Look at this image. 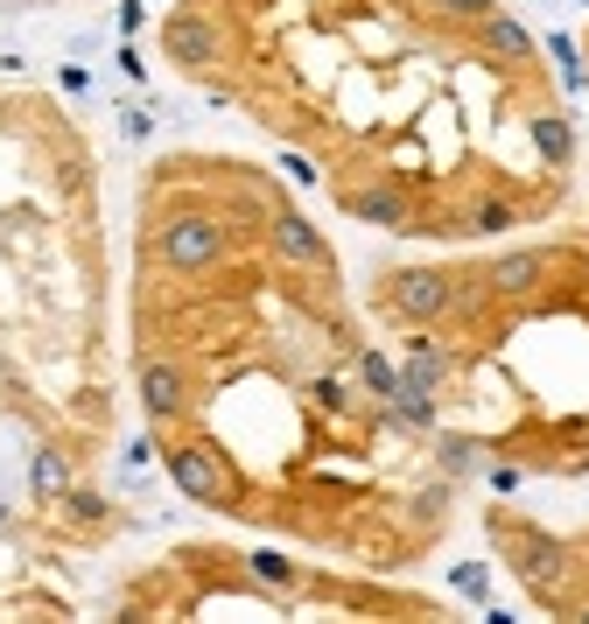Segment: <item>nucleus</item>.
Returning <instances> with one entry per match:
<instances>
[{
  "label": "nucleus",
  "instance_id": "f8f14e48",
  "mask_svg": "<svg viewBox=\"0 0 589 624\" xmlns=\"http://www.w3.org/2000/svg\"><path fill=\"white\" fill-rule=\"evenodd\" d=\"M485 50H491L498 63H527V57H534V36L519 29L512 14H485Z\"/></svg>",
  "mask_w": 589,
  "mask_h": 624
},
{
  "label": "nucleus",
  "instance_id": "4be33fe9",
  "mask_svg": "<svg viewBox=\"0 0 589 624\" xmlns=\"http://www.w3.org/2000/svg\"><path fill=\"white\" fill-rule=\"evenodd\" d=\"M316 407H331V414H344V407H352V393H344V379H316Z\"/></svg>",
  "mask_w": 589,
  "mask_h": 624
},
{
  "label": "nucleus",
  "instance_id": "bb28decb",
  "mask_svg": "<svg viewBox=\"0 0 589 624\" xmlns=\"http://www.w3.org/2000/svg\"><path fill=\"white\" fill-rule=\"evenodd\" d=\"M14 8H29V0H14Z\"/></svg>",
  "mask_w": 589,
  "mask_h": 624
},
{
  "label": "nucleus",
  "instance_id": "2eb2a0df",
  "mask_svg": "<svg viewBox=\"0 0 589 624\" xmlns=\"http://www.w3.org/2000/svg\"><path fill=\"white\" fill-rule=\"evenodd\" d=\"M506 225H519V204H506V197H477L464 211V232H506Z\"/></svg>",
  "mask_w": 589,
  "mask_h": 624
},
{
  "label": "nucleus",
  "instance_id": "6ab92c4d",
  "mask_svg": "<svg viewBox=\"0 0 589 624\" xmlns=\"http://www.w3.org/2000/svg\"><path fill=\"white\" fill-rule=\"evenodd\" d=\"M63 512H71L78 526H99V520H105V499L84 492V484H71V492H63Z\"/></svg>",
  "mask_w": 589,
  "mask_h": 624
},
{
  "label": "nucleus",
  "instance_id": "9d476101",
  "mask_svg": "<svg viewBox=\"0 0 589 624\" xmlns=\"http://www.w3.org/2000/svg\"><path fill=\"white\" fill-rule=\"evenodd\" d=\"M141 407H148V421H176L183 414V372L169 365V359H148L141 365Z\"/></svg>",
  "mask_w": 589,
  "mask_h": 624
},
{
  "label": "nucleus",
  "instance_id": "5701e85b",
  "mask_svg": "<svg viewBox=\"0 0 589 624\" xmlns=\"http://www.w3.org/2000/svg\"><path fill=\"white\" fill-rule=\"evenodd\" d=\"M443 14H456V21H485V14H498L491 0H443Z\"/></svg>",
  "mask_w": 589,
  "mask_h": 624
},
{
  "label": "nucleus",
  "instance_id": "f257e3e1",
  "mask_svg": "<svg viewBox=\"0 0 589 624\" xmlns=\"http://www.w3.org/2000/svg\"><path fill=\"white\" fill-rule=\"evenodd\" d=\"M155 246H162V260L176 266V274H204V266L225 260V225L204 218V211H183V218H169V225H162Z\"/></svg>",
  "mask_w": 589,
  "mask_h": 624
},
{
  "label": "nucleus",
  "instance_id": "dca6fc26",
  "mask_svg": "<svg viewBox=\"0 0 589 624\" xmlns=\"http://www.w3.org/2000/svg\"><path fill=\"white\" fill-rule=\"evenodd\" d=\"M386 407H393V421H400V429H435V421H443V414H435V393H393L386 400Z\"/></svg>",
  "mask_w": 589,
  "mask_h": 624
},
{
  "label": "nucleus",
  "instance_id": "b1692460",
  "mask_svg": "<svg viewBox=\"0 0 589 624\" xmlns=\"http://www.w3.org/2000/svg\"><path fill=\"white\" fill-rule=\"evenodd\" d=\"M485 484H491V492H519V463H491Z\"/></svg>",
  "mask_w": 589,
  "mask_h": 624
},
{
  "label": "nucleus",
  "instance_id": "aec40b11",
  "mask_svg": "<svg viewBox=\"0 0 589 624\" xmlns=\"http://www.w3.org/2000/svg\"><path fill=\"white\" fill-rule=\"evenodd\" d=\"M449 583L485 604V596H491V568H485V562H456V568H449Z\"/></svg>",
  "mask_w": 589,
  "mask_h": 624
},
{
  "label": "nucleus",
  "instance_id": "6e6552de",
  "mask_svg": "<svg viewBox=\"0 0 589 624\" xmlns=\"http://www.w3.org/2000/svg\"><path fill=\"white\" fill-rule=\"evenodd\" d=\"M449 372H456V359L435 338H407V365H400V386L407 393H443Z\"/></svg>",
  "mask_w": 589,
  "mask_h": 624
},
{
  "label": "nucleus",
  "instance_id": "0eeeda50",
  "mask_svg": "<svg viewBox=\"0 0 589 624\" xmlns=\"http://www.w3.org/2000/svg\"><path fill=\"white\" fill-rule=\"evenodd\" d=\"M540 281H548V246H512V253H498L491 274H485L491 295H534Z\"/></svg>",
  "mask_w": 589,
  "mask_h": 624
},
{
  "label": "nucleus",
  "instance_id": "ddd939ff",
  "mask_svg": "<svg viewBox=\"0 0 589 624\" xmlns=\"http://www.w3.org/2000/svg\"><path fill=\"white\" fill-rule=\"evenodd\" d=\"M29 492L35 499H63V492H71V456H63V450H35L29 456Z\"/></svg>",
  "mask_w": 589,
  "mask_h": 624
},
{
  "label": "nucleus",
  "instance_id": "a878e982",
  "mask_svg": "<svg viewBox=\"0 0 589 624\" xmlns=\"http://www.w3.org/2000/svg\"><path fill=\"white\" fill-rule=\"evenodd\" d=\"M0 526H8V505H0Z\"/></svg>",
  "mask_w": 589,
  "mask_h": 624
},
{
  "label": "nucleus",
  "instance_id": "393cba45",
  "mask_svg": "<svg viewBox=\"0 0 589 624\" xmlns=\"http://www.w3.org/2000/svg\"><path fill=\"white\" fill-rule=\"evenodd\" d=\"M141 21H148V8H141V0H120V29H126V36H134V29H141Z\"/></svg>",
  "mask_w": 589,
  "mask_h": 624
},
{
  "label": "nucleus",
  "instance_id": "9b49d317",
  "mask_svg": "<svg viewBox=\"0 0 589 624\" xmlns=\"http://www.w3.org/2000/svg\"><path fill=\"white\" fill-rule=\"evenodd\" d=\"M527 133H534V148H540V162H548V169H569L576 162V127H569V113H534Z\"/></svg>",
  "mask_w": 589,
  "mask_h": 624
},
{
  "label": "nucleus",
  "instance_id": "412c9836",
  "mask_svg": "<svg viewBox=\"0 0 589 624\" xmlns=\"http://www.w3.org/2000/svg\"><path fill=\"white\" fill-rule=\"evenodd\" d=\"M443 512H449V477H443V484H428V492L414 499V520H443Z\"/></svg>",
  "mask_w": 589,
  "mask_h": 624
},
{
  "label": "nucleus",
  "instance_id": "a211bd4d",
  "mask_svg": "<svg viewBox=\"0 0 589 624\" xmlns=\"http://www.w3.org/2000/svg\"><path fill=\"white\" fill-rule=\"evenodd\" d=\"M435 463H443V477H464V471H477V442L470 435H443Z\"/></svg>",
  "mask_w": 589,
  "mask_h": 624
},
{
  "label": "nucleus",
  "instance_id": "423d86ee",
  "mask_svg": "<svg viewBox=\"0 0 589 624\" xmlns=\"http://www.w3.org/2000/svg\"><path fill=\"white\" fill-rule=\"evenodd\" d=\"M267 232H274V253H281V260H295V266H331V239H323L302 211H274Z\"/></svg>",
  "mask_w": 589,
  "mask_h": 624
},
{
  "label": "nucleus",
  "instance_id": "1a4fd4ad",
  "mask_svg": "<svg viewBox=\"0 0 589 624\" xmlns=\"http://www.w3.org/2000/svg\"><path fill=\"white\" fill-rule=\"evenodd\" d=\"M352 204V218H365V225H386V232H414V211H407V197L393 190V183H365L344 197Z\"/></svg>",
  "mask_w": 589,
  "mask_h": 624
},
{
  "label": "nucleus",
  "instance_id": "20e7f679",
  "mask_svg": "<svg viewBox=\"0 0 589 624\" xmlns=\"http://www.w3.org/2000/svg\"><path fill=\"white\" fill-rule=\"evenodd\" d=\"M162 463H169V477H176L183 499H196V505H225L232 484H225V471H217V456L204 450V442H169Z\"/></svg>",
  "mask_w": 589,
  "mask_h": 624
},
{
  "label": "nucleus",
  "instance_id": "39448f33",
  "mask_svg": "<svg viewBox=\"0 0 589 624\" xmlns=\"http://www.w3.org/2000/svg\"><path fill=\"white\" fill-rule=\"evenodd\" d=\"M162 50L183 63V71H204V63H217V21L204 14H169L162 21Z\"/></svg>",
  "mask_w": 589,
  "mask_h": 624
},
{
  "label": "nucleus",
  "instance_id": "f3484780",
  "mask_svg": "<svg viewBox=\"0 0 589 624\" xmlns=\"http://www.w3.org/2000/svg\"><path fill=\"white\" fill-rule=\"evenodd\" d=\"M246 568L260 575L267 590H295V562L288 554H274V547H260V554H246Z\"/></svg>",
  "mask_w": 589,
  "mask_h": 624
},
{
  "label": "nucleus",
  "instance_id": "7ed1b4c3",
  "mask_svg": "<svg viewBox=\"0 0 589 624\" xmlns=\"http://www.w3.org/2000/svg\"><path fill=\"white\" fill-rule=\"evenodd\" d=\"M506 541H512V562L527 575V590L555 596V583L569 575V547H561L555 533H540V526H506Z\"/></svg>",
  "mask_w": 589,
  "mask_h": 624
},
{
  "label": "nucleus",
  "instance_id": "4468645a",
  "mask_svg": "<svg viewBox=\"0 0 589 624\" xmlns=\"http://www.w3.org/2000/svg\"><path fill=\"white\" fill-rule=\"evenodd\" d=\"M358 379H365V393H373V400L400 393V365H393L386 351H358Z\"/></svg>",
  "mask_w": 589,
  "mask_h": 624
},
{
  "label": "nucleus",
  "instance_id": "f03ea898",
  "mask_svg": "<svg viewBox=\"0 0 589 624\" xmlns=\"http://www.w3.org/2000/svg\"><path fill=\"white\" fill-rule=\"evenodd\" d=\"M386 295H393V309H400L407 323H435V316H449L456 309V295H464V288H456L449 274H435V266H400V274L386 281Z\"/></svg>",
  "mask_w": 589,
  "mask_h": 624
}]
</instances>
